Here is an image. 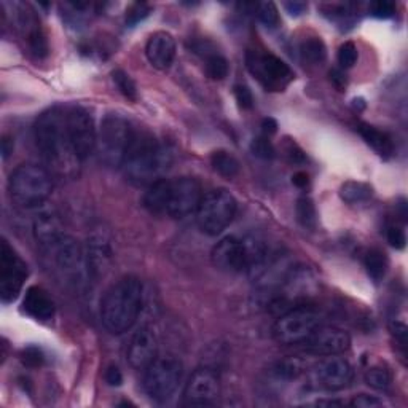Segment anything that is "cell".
Here are the masks:
<instances>
[{
  "label": "cell",
  "mask_w": 408,
  "mask_h": 408,
  "mask_svg": "<svg viewBox=\"0 0 408 408\" xmlns=\"http://www.w3.org/2000/svg\"><path fill=\"white\" fill-rule=\"evenodd\" d=\"M21 362L29 369H37V367H42L45 362V356L42 353V349L37 346H27L22 349L21 353Z\"/></svg>",
  "instance_id": "37"
},
{
  "label": "cell",
  "mask_w": 408,
  "mask_h": 408,
  "mask_svg": "<svg viewBox=\"0 0 408 408\" xmlns=\"http://www.w3.org/2000/svg\"><path fill=\"white\" fill-rule=\"evenodd\" d=\"M27 274L29 269L26 262L16 254L8 241L3 239L2 247H0V297L3 303H10L18 298Z\"/></svg>",
  "instance_id": "11"
},
{
  "label": "cell",
  "mask_w": 408,
  "mask_h": 408,
  "mask_svg": "<svg viewBox=\"0 0 408 408\" xmlns=\"http://www.w3.org/2000/svg\"><path fill=\"white\" fill-rule=\"evenodd\" d=\"M22 313L45 323L55 316V302L51 300L47 290L38 286H32L26 290V295L22 298Z\"/></svg>",
  "instance_id": "20"
},
{
  "label": "cell",
  "mask_w": 408,
  "mask_h": 408,
  "mask_svg": "<svg viewBox=\"0 0 408 408\" xmlns=\"http://www.w3.org/2000/svg\"><path fill=\"white\" fill-rule=\"evenodd\" d=\"M104 380L108 384V386H120V384L123 383V375H122V370L118 369L117 365H111L107 367L106 370V375H104Z\"/></svg>",
  "instance_id": "43"
},
{
  "label": "cell",
  "mask_w": 408,
  "mask_h": 408,
  "mask_svg": "<svg viewBox=\"0 0 408 408\" xmlns=\"http://www.w3.org/2000/svg\"><path fill=\"white\" fill-rule=\"evenodd\" d=\"M318 325H321L319 314L313 308L300 304L281 314L273 324L272 333L278 343L292 346L302 344Z\"/></svg>",
  "instance_id": "9"
},
{
  "label": "cell",
  "mask_w": 408,
  "mask_h": 408,
  "mask_svg": "<svg viewBox=\"0 0 408 408\" xmlns=\"http://www.w3.org/2000/svg\"><path fill=\"white\" fill-rule=\"evenodd\" d=\"M246 64L252 76L269 91H281L294 80L292 69L272 53L247 51Z\"/></svg>",
  "instance_id": "10"
},
{
  "label": "cell",
  "mask_w": 408,
  "mask_h": 408,
  "mask_svg": "<svg viewBox=\"0 0 408 408\" xmlns=\"http://www.w3.org/2000/svg\"><path fill=\"white\" fill-rule=\"evenodd\" d=\"M146 56L158 71H168L176 57V40L166 31L153 32L147 40Z\"/></svg>",
  "instance_id": "19"
},
{
  "label": "cell",
  "mask_w": 408,
  "mask_h": 408,
  "mask_svg": "<svg viewBox=\"0 0 408 408\" xmlns=\"http://www.w3.org/2000/svg\"><path fill=\"white\" fill-rule=\"evenodd\" d=\"M34 136L40 153L55 172L61 176H73L78 163L67 133L66 111L59 107L48 108L34 125Z\"/></svg>",
  "instance_id": "1"
},
{
  "label": "cell",
  "mask_w": 408,
  "mask_h": 408,
  "mask_svg": "<svg viewBox=\"0 0 408 408\" xmlns=\"http://www.w3.org/2000/svg\"><path fill=\"white\" fill-rule=\"evenodd\" d=\"M234 97H237L238 106L243 108V111H251L254 107V96H252V91L244 85H237L234 86Z\"/></svg>",
  "instance_id": "39"
},
{
  "label": "cell",
  "mask_w": 408,
  "mask_h": 408,
  "mask_svg": "<svg viewBox=\"0 0 408 408\" xmlns=\"http://www.w3.org/2000/svg\"><path fill=\"white\" fill-rule=\"evenodd\" d=\"M284 7L287 11H289V15L300 16L304 13V11H307L308 5L304 2H300V0H292V2H286Z\"/></svg>",
  "instance_id": "46"
},
{
  "label": "cell",
  "mask_w": 408,
  "mask_h": 408,
  "mask_svg": "<svg viewBox=\"0 0 408 408\" xmlns=\"http://www.w3.org/2000/svg\"><path fill=\"white\" fill-rule=\"evenodd\" d=\"M284 152H286V157L289 158L290 163H295V164H302L307 162V157H304V153L300 147L297 146L294 141L287 139L286 146H284Z\"/></svg>",
  "instance_id": "41"
},
{
  "label": "cell",
  "mask_w": 408,
  "mask_h": 408,
  "mask_svg": "<svg viewBox=\"0 0 408 408\" xmlns=\"http://www.w3.org/2000/svg\"><path fill=\"white\" fill-rule=\"evenodd\" d=\"M13 152V141L10 139V137L5 136L3 141H2V155H3V160L8 158V155Z\"/></svg>",
  "instance_id": "49"
},
{
  "label": "cell",
  "mask_w": 408,
  "mask_h": 408,
  "mask_svg": "<svg viewBox=\"0 0 408 408\" xmlns=\"http://www.w3.org/2000/svg\"><path fill=\"white\" fill-rule=\"evenodd\" d=\"M143 287L134 276L115 283L101 300V321L113 335H122L136 324L142 309Z\"/></svg>",
  "instance_id": "3"
},
{
  "label": "cell",
  "mask_w": 408,
  "mask_h": 408,
  "mask_svg": "<svg viewBox=\"0 0 408 408\" xmlns=\"http://www.w3.org/2000/svg\"><path fill=\"white\" fill-rule=\"evenodd\" d=\"M386 238H388V243L393 247H395V249H404L405 247V243H407L405 232L398 225L388 227Z\"/></svg>",
  "instance_id": "40"
},
{
  "label": "cell",
  "mask_w": 408,
  "mask_h": 408,
  "mask_svg": "<svg viewBox=\"0 0 408 408\" xmlns=\"http://www.w3.org/2000/svg\"><path fill=\"white\" fill-rule=\"evenodd\" d=\"M86 263H88L90 276H99L104 269H107L108 262H111V247L104 239L96 238L91 239L88 243V249H86Z\"/></svg>",
  "instance_id": "23"
},
{
  "label": "cell",
  "mask_w": 408,
  "mask_h": 408,
  "mask_svg": "<svg viewBox=\"0 0 408 408\" xmlns=\"http://www.w3.org/2000/svg\"><path fill=\"white\" fill-rule=\"evenodd\" d=\"M314 383L325 391H340L351 384L354 370L348 360L332 358L316 367L313 372Z\"/></svg>",
  "instance_id": "16"
},
{
  "label": "cell",
  "mask_w": 408,
  "mask_h": 408,
  "mask_svg": "<svg viewBox=\"0 0 408 408\" xmlns=\"http://www.w3.org/2000/svg\"><path fill=\"white\" fill-rule=\"evenodd\" d=\"M262 131L265 136H272L274 134L276 131H278V122H276L274 118L268 117V118H263L262 122Z\"/></svg>",
  "instance_id": "47"
},
{
  "label": "cell",
  "mask_w": 408,
  "mask_h": 408,
  "mask_svg": "<svg viewBox=\"0 0 408 408\" xmlns=\"http://www.w3.org/2000/svg\"><path fill=\"white\" fill-rule=\"evenodd\" d=\"M358 47L353 42H344L340 48H338V62L343 69L353 67L358 62Z\"/></svg>",
  "instance_id": "36"
},
{
  "label": "cell",
  "mask_w": 408,
  "mask_h": 408,
  "mask_svg": "<svg viewBox=\"0 0 408 408\" xmlns=\"http://www.w3.org/2000/svg\"><path fill=\"white\" fill-rule=\"evenodd\" d=\"M169 182L168 179H160L147 187V192L143 195L142 203L150 214L164 216L168 208V195H169Z\"/></svg>",
  "instance_id": "21"
},
{
  "label": "cell",
  "mask_w": 408,
  "mask_h": 408,
  "mask_svg": "<svg viewBox=\"0 0 408 408\" xmlns=\"http://www.w3.org/2000/svg\"><path fill=\"white\" fill-rule=\"evenodd\" d=\"M158 353V342L155 337V332L150 327H141L133 338H131L128 346V362L131 367L137 370H143L147 365H150Z\"/></svg>",
  "instance_id": "18"
},
{
  "label": "cell",
  "mask_w": 408,
  "mask_h": 408,
  "mask_svg": "<svg viewBox=\"0 0 408 408\" xmlns=\"http://www.w3.org/2000/svg\"><path fill=\"white\" fill-rule=\"evenodd\" d=\"M365 383L373 389L384 391L391 386V383H393V375H391V372L388 369H384V367L380 365L370 367V369L365 372Z\"/></svg>",
  "instance_id": "31"
},
{
  "label": "cell",
  "mask_w": 408,
  "mask_h": 408,
  "mask_svg": "<svg viewBox=\"0 0 408 408\" xmlns=\"http://www.w3.org/2000/svg\"><path fill=\"white\" fill-rule=\"evenodd\" d=\"M303 370V362L300 359L290 358L276 362L273 373L278 378H283V380H295L297 377L302 375Z\"/></svg>",
  "instance_id": "29"
},
{
  "label": "cell",
  "mask_w": 408,
  "mask_h": 408,
  "mask_svg": "<svg viewBox=\"0 0 408 408\" xmlns=\"http://www.w3.org/2000/svg\"><path fill=\"white\" fill-rule=\"evenodd\" d=\"M358 131L362 139L369 143L380 157L389 158L394 153V142L391 139V136L384 133V131L367 123H359Z\"/></svg>",
  "instance_id": "22"
},
{
  "label": "cell",
  "mask_w": 408,
  "mask_h": 408,
  "mask_svg": "<svg viewBox=\"0 0 408 408\" xmlns=\"http://www.w3.org/2000/svg\"><path fill=\"white\" fill-rule=\"evenodd\" d=\"M211 164L216 172H218L222 177H227V179H233L239 174V162L232 153L225 150H217L212 153Z\"/></svg>",
  "instance_id": "25"
},
{
  "label": "cell",
  "mask_w": 408,
  "mask_h": 408,
  "mask_svg": "<svg viewBox=\"0 0 408 408\" xmlns=\"http://www.w3.org/2000/svg\"><path fill=\"white\" fill-rule=\"evenodd\" d=\"M37 244L62 283L73 289H82L90 279V272L86 254L77 241L62 230H57L50 237L37 241Z\"/></svg>",
  "instance_id": "4"
},
{
  "label": "cell",
  "mask_w": 408,
  "mask_h": 408,
  "mask_svg": "<svg viewBox=\"0 0 408 408\" xmlns=\"http://www.w3.org/2000/svg\"><path fill=\"white\" fill-rule=\"evenodd\" d=\"M134 128L125 117L108 113L97 131L96 152L101 163L108 168H122L125 155L133 141Z\"/></svg>",
  "instance_id": "6"
},
{
  "label": "cell",
  "mask_w": 408,
  "mask_h": 408,
  "mask_svg": "<svg viewBox=\"0 0 408 408\" xmlns=\"http://www.w3.org/2000/svg\"><path fill=\"white\" fill-rule=\"evenodd\" d=\"M391 332H393L395 340L400 343V346L405 348L407 346V327H405V324L395 323V321H393V323H391Z\"/></svg>",
  "instance_id": "45"
},
{
  "label": "cell",
  "mask_w": 408,
  "mask_h": 408,
  "mask_svg": "<svg viewBox=\"0 0 408 408\" xmlns=\"http://www.w3.org/2000/svg\"><path fill=\"white\" fill-rule=\"evenodd\" d=\"M172 155L157 137L146 131H134L133 141L123 160V172L131 183L148 187L163 179L171 166Z\"/></svg>",
  "instance_id": "2"
},
{
  "label": "cell",
  "mask_w": 408,
  "mask_h": 408,
  "mask_svg": "<svg viewBox=\"0 0 408 408\" xmlns=\"http://www.w3.org/2000/svg\"><path fill=\"white\" fill-rule=\"evenodd\" d=\"M351 405L358 408H378V407H383V402L378 398H375V395L360 394V395H356V398L351 400Z\"/></svg>",
  "instance_id": "42"
},
{
  "label": "cell",
  "mask_w": 408,
  "mask_h": 408,
  "mask_svg": "<svg viewBox=\"0 0 408 408\" xmlns=\"http://www.w3.org/2000/svg\"><path fill=\"white\" fill-rule=\"evenodd\" d=\"M329 78H330V83L335 86L338 91H343L344 88L348 86V78L344 76V72L342 69H332L329 72Z\"/></svg>",
  "instance_id": "44"
},
{
  "label": "cell",
  "mask_w": 408,
  "mask_h": 408,
  "mask_svg": "<svg viewBox=\"0 0 408 408\" xmlns=\"http://www.w3.org/2000/svg\"><path fill=\"white\" fill-rule=\"evenodd\" d=\"M251 152L260 160H273L276 157V148L267 136H258L251 142Z\"/></svg>",
  "instance_id": "35"
},
{
  "label": "cell",
  "mask_w": 408,
  "mask_h": 408,
  "mask_svg": "<svg viewBox=\"0 0 408 408\" xmlns=\"http://www.w3.org/2000/svg\"><path fill=\"white\" fill-rule=\"evenodd\" d=\"M152 7L146 2H134L131 3L128 8H126V15H125V20H126V24L129 27H134L136 24H139L141 21H143L147 18L148 15H150Z\"/></svg>",
  "instance_id": "34"
},
{
  "label": "cell",
  "mask_w": 408,
  "mask_h": 408,
  "mask_svg": "<svg viewBox=\"0 0 408 408\" xmlns=\"http://www.w3.org/2000/svg\"><path fill=\"white\" fill-rule=\"evenodd\" d=\"M295 212H297V220L300 222L302 227L309 228V230H313L316 227L318 214H316V206L311 198H308V197L298 198Z\"/></svg>",
  "instance_id": "28"
},
{
  "label": "cell",
  "mask_w": 408,
  "mask_h": 408,
  "mask_svg": "<svg viewBox=\"0 0 408 408\" xmlns=\"http://www.w3.org/2000/svg\"><path fill=\"white\" fill-rule=\"evenodd\" d=\"M10 197L21 208L31 209L42 206L53 190V181L42 166L26 163L11 172L8 181Z\"/></svg>",
  "instance_id": "5"
},
{
  "label": "cell",
  "mask_w": 408,
  "mask_h": 408,
  "mask_svg": "<svg viewBox=\"0 0 408 408\" xmlns=\"http://www.w3.org/2000/svg\"><path fill=\"white\" fill-rule=\"evenodd\" d=\"M373 195V188L369 183L349 181L344 182L340 188V198L348 204H360L369 201Z\"/></svg>",
  "instance_id": "24"
},
{
  "label": "cell",
  "mask_w": 408,
  "mask_h": 408,
  "mask_svg": "<svg viewBox=\"0 0 408 408\" xmlns=\"http://www.w3.org/2000/svg\"><path fill=\"white\" fill-rule=\"evenodd\" d=\"M255 11H257V18L260 20L267 27H278L281 18H279V11L278 7L273 2H260L255 3Z\"/></svg>",
  "instance_id": "33"
},
{
  "label": "cell",
  "mask_w": 408,
  "mask_h": 408,
  "mask_svg": "<svg viewBox=\"0 0 408 408\" xmlns=\"http://www.w3.org/2000/svg\"><path fill=\"white\" fill-rule=\"evenodd\" d=\"M292 183H294V185L298 188H304V187H308L309 177H308L307 172L298 171V172H295L294 176H292Z\"/></svg>",
  "instance_id": "48"
},
{
  "label": "cell",
  "mask_w": 408,
  "mask_h": 408,
  "mask_svg": "<svg viewBox=\"0 0 408 408\" xmlns=\"http://www.w3.org/2000/svg\"><path fill=\"white\" fill-rule=\"evenodd\" d=\"M16 22H18V29L22 38L27 42V47L31 53L37 57H45L48 55V42L47 36H45L42 26H40V20L37 18L36 11H34L29 5L20 3L18 5V15H16Z\"/></svg>",
  "instance_id": "17"
},
{
  "label": "cell",
  "mask_w": 408,
  "mask_h": 408,
  "mask_svg": "<svg viewBox=\"0 0 408 408\" xmlns=\"http://www.w3.org/2000/svg\"><path fill=\"white\" fill-rule=\"evenodd\" d=\"M302 346L304 351L314 356H338L351 348V337L338 327L318 325Z\"/></svg>",
  "instance_id": "14"
},
{
  "label": "cell",
  "mask_w": 408,
  "mask_h": 408,
  "mask_svg": "<svg viewBox=\"0 0 408 408\" xmlns=\"http://www.w3.org/2000/svg\"><path fill=\"white\" fill-rule=\"evenodd\" d=\"M143 391L157 402L168 400L176 393L182 380V362L174 356H157L150 365L143 369Z\"/></svg>",
  "instance_id": "8"
},
{
  "label": "cell",
  "mask_w": 408,
  "mask_h": 408,
  "mask_svg": "<svg viewBox=\"0 0 408 408\" xmlns=\"http://www.w3.org/2000/svg\"><path fill=\"white\" fill-rule=\"evenodd\" d=\"M237 208V199L225 188H216L203 195L195 212L199 230L208 237H217L233 222Z\"/></svg>",
  "instance_id": "7"
},
{
  "label": "cell",
  "mask_w": 408,
  "mask_h": 408,
  "mask_svg": "<svg viewBox=\"0 0 408 408\" xmlns=\"http://www.w3.org/2000/svg\"><path fill=\"white\" fill-rule=\"evenodd\" d=\"M112 80L113 83L117 85L120 93H122L126 99L137 101V86L129 73H126L123 69H115L112 72Z\"/></svg>",
  "instance_id": "32"
},
{
  "label": "cell",
  "mask_w": 408,
  "mask_h": 408,
  "mask_svg": "<svg viewBox=\"0 0 408 408\" xmlns=\"http://www.w3.org/2000/svg\"><path fill=\"white\" fill-rule=\"evenodd\" d=\"M203 199V190L193 177H179L169 182L168 208L166 214L172 218H183L195 214Z\"/></svg>",
  "instance_id": "13"
},
{
  "label": "cell",
  "mask_w": 408,
  "mask_h": 408,
  "mask_svg": "<svg viewBox=\"0 0 408 408\" xmlns=\"http://www.w3.org/2000/svg\"><path fill=\"white\" fill-rule=\"evenodd\" d=\"M66 123L73 152L80 162H85L96 150L97 129L94 120L83 107H71L66 111Z\"/></svg>",
  "instance_id": "12"
},
{
  "label": "cell",
  "mask_w": 408,
  "mask_h": 408,
  "mask_svg": "<svg viewBox=\"0 0 408 408\" xmlns=\"http://www.w3.org/2000/svg\"><path fill=\"white\" fill-rule=\"evenodd\" d=\"M369 11L373 18L388 20L395 13V5L389 0H375L369 5Z\"/></svg>",
  "instance_id": "38"
},
{
  "label": "cell",
  "mask_w": 408,
  "mask_h": 408,
  "mask_svg": "<svg viewBox=\"0 0 408 408\" xmlns=\"http://www.w3.org/2000/svg\"><path fill=\"white\" fill-rule=\"evenodd\" d=\"M364 265L370 278L375 281V283H378V281H381L384 278V274H386L388 257L384 255V252H381L380 249H370L365 254Z\"/></svg>",
  "instance_id": "26"
},
{
  "label": "cell",
  "mask_w": 408,
  "mask_h": 408,
  "mask_svg": "<svg viewBox=\"0 0 408 408\" xmlns=\"http://www.w3.org/2000/svg\"><path fill=\"white\" fill-rule=\"evenodd\" d=\"M302 56L304 61L311 62V64H321L325 61L327 57V48L323 38L319 37H309L304 40L300 47Z\"/></svg>",
  "instance_id": "27"
},
{
  "label": "cell",
  "mask_w": 408,
  "mask_h": 408,
  "mask_svg": "<svg viewBox=\"0 0 408 408\" xmlns=\"http://www.w3.org/2000/svg\"><path fill=\"white\" fill-rule=\"evenodd\" d=\"M220 398V380L211 369H198L183 391V404L193 407L214 405Z\"/></svg>",
  "instance_id": "15"
},
{
  "label": "cell",
  "mask_w": 408,
  "mask_h": 408,
  "mask_svg": "<svg viewBox=\"0 0 408 408\" xmlns=\"http://www.w3.org/2000/svg\"><path fill=\"white\" fill-rule=\"evenodd\" d=\"M206 73L211 80H223L228 76V61L218 53L206 55Z\"/></svg>",
  "instance_id": "30"
}]
</instances>
